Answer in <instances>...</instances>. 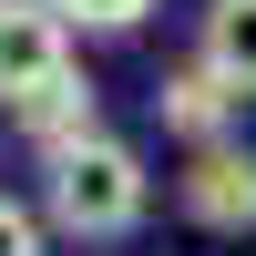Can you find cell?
I'll use <instances>...</instances> for the list:
<instances>
[{
	"mask_svg": "<svg viewBox=\"0 0 256 256\" xmlns=\"http://www.w3.org/2000/svg\"><path fill=\"white\" fill-rule=\"evenodd\" d=\"M10 123H20V144H31V154H62V144H82L102 113H92V82H82V72H62V82H41V92L20 102Z\"/></svg>",
	"mask_w": 256,
	"mask_h": 256,
	"instance_id": "5b68a950",
	"label": "cell"
},
{
	"mask_svg": "<svg viewBox=\"0 0 256 256\" xmlns=\"http://www.w3.org/2000/svg\"><path fill=\"white\" fill-rule=\"evenodd\" d=\"M174 195H184V216H195L205 236H256V154H246L236 134L195 144L184 174H174Z\"/></svg>",
	"mask_w": 256,
	"mask_h": 256,
	"instance_id": "3957f363",
	"label": "cell"
},
{
	"mask_svg": "<svg viewBox=\"0 0 256 256\" xmlns=\"http://www.w3.org/2000/svg\"><path fill=\"white\" fill-rule=\"evenodd\" d=\"M205 62H216L226 82H236V92L256 102V0H216V10H205V41H195Z\"/></svg>",
	"mask_w": 256,
	"mask_h": 256,
	"instance_id": "8992f818",
	"label": "cell"
},
{
	"mask_svg": "<svg viewBox=\"0 0 256 256\" xmlns=\"http://www.w3.org/2000/svg\"><path fill=\"white\" fill-rule=\"evenodd\" d=\"M144 10H154V0H62L72 31H144Z\"/></svg>",
	"mask_w": 256,
	"mask_h": 256,
	"instance_id": "52a82bcc",
	"label": "cell"
},
{
	"mask_svg": "<svg viewBox=\"0 0 256 256\" xmlns=\"http://www.w3.org/2000/svg\"><path fill=\"white\" fill-rule=\"evenodd\" d=\"M154 102H164V123H174L184 144H216L226 123L246 113V92H236V82H226L216 62H205V52L184 62V72H164V92H154Z\"/></svg>",
	"mask_w": 256,
	"mask_h": 256,
	"instance_id": "277c9868",
	"label": "cell"
},
{
	"mask_svg": "<svg viewBox=\"0 0 256 256\" xmlns=\"http://www.w3.org/2000/svg\"><path fill=\"white\" fill-rule=\"evenodd\" d=\"M41 226L52 216H31L20 195H0V256H41Z\"/></svg>",
	"mask_w": 256,
	"mask_h": 256,
	"instance_id": "ba28073f",
	"label": "cell"
},
{
	"mask_svg": "<svg viewBox=\"0 0 256 256\" xmlns=\"http://www.w3.org/2000/svg\"><path fill=\"white\" fill-rule=\"evenodd\" d=\"M52 174H41V216H52V236H82V246H113L144 226V205H154V174H144V154L123 134H82L62 144V154H41Z\"/></svg>",
	"mask_w": 256,
	"mask_h": 256,
	"instance_id": "6da1fadb",
	"label": "cell"
},
{
	"mask_svg": "<svg viewBox=\"0 0 256 256\" xmlns=\"http://www.w3.org/2000/svg\"><path fill=\"white\" fill-rule=\"evenodd\" d=\"M72 72V20H62V0H0V113H20V102L41 92V82Z\"/></svg>",
	"mask_w": 256,
	"mask_h": 256,
	"instance_id": "7a4b0ae2",
	"label": "cell"
}]
</instances>
